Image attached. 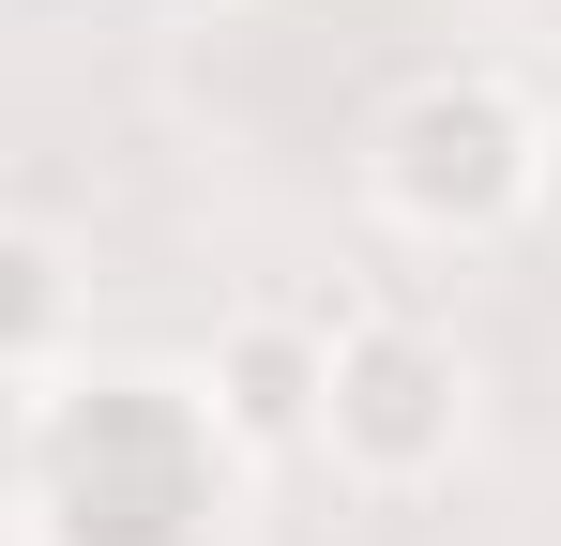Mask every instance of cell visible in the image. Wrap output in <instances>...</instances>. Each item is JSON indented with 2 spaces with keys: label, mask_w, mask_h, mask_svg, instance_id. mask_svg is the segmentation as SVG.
Masks as SVG:
<instances>
[{
  "label": "cell",
  "mask_w": 561,
  "mask_h": 546,
  "mask_svg": "<svg viewBox=\"0 0 561 546\" xmlns=\"http://www.w3.org/2000/svg\"><path fill=\"white\" fill-rule=\"evenodd\" d=\"M31 501H46V546H213V516H228V441H213V410L168 395V379H92V395L46 410Z\"/></svg>",
  "instance_id": "obj_1"
},
{
  "label": "cell",
  "mask_w": 561,
  "mask_h": 546,
  "mask_svg": "<svg viewBox=\"0 0 561 546\" xmlns=\"http://www.w3.org/2000/svg\"><path fill=\"white\" fill-rule=\"evenodd\" d=\"M531 152H547V122L501 77H425V91L379 106V197L410 228H501V213H531Z\"/></svg>",
  "instance_id": "obj_2"
},
{
  "label": "cell",
  "mask_w": 561,
  "mask_h": 546,
  "mask_svg": "<svg viewBox=\"0 0 561 546\" xmlns=\"http://www.w3.org/2000/svg\"><path fill=\"white\" fill-rule=\"evenodd\" d=\"M319 441L350 455V470H379V486H425V470L470 441L456 350H440L425 319H350L334 364H319Z\"/></svg>",
  "instance_id": "obj_3"
},
{
  "label": "cell",
  "mask_w": 561,
  "mask_h": 546,
  "mask_svg": "<svg viewBox=\"0 0 561 546\" xmlns=\"http://www.w3.org/2000/svg\"><path fill=\"white\" fill-rule=\"evenodd\" d=\"M319 364H334V334H304V319H228V350H213V441L228 455H288L319 441Z\"/></svg>",
  "instance_id": "obj_4"
},
{
  "label": "cell",
  "mask_w": 561,
  "mask_h": 546,
  "mask_svg": "<svg viewBox=\"0 0 561 546\" xmlns=\"http://www.w3.org/2000/svg\"><path fill=\"white\" fill-rule=\"evenodd\" d=\"M61 319H77V273L46 228H0V379H31V364L61 350Z\"/></svg>",
  "instance_id": "obj_5"
},
{
  "label": "cell",
  "mask_w": 561,
  "mask_h": 546,
  "mask_svg": "<svg viewBox=\"0 0 561 546\" xmlns=\"http://www.w3.org/2000/svg\"><path fill=\"white\" fill-rule=\"evenodd\" d=\"M531 213L561 228V122H547V152H531Z\"/></svg>",
  "instance_id": "obj_6"
}]
</instances>
